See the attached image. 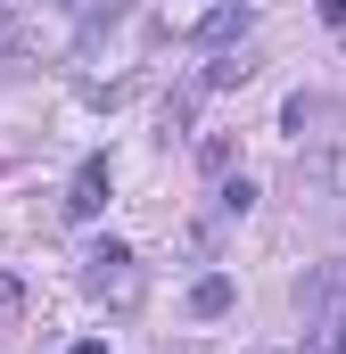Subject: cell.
Masks as SVG:
<instances>
[{"mask_svg": "<svg viewBox=\"0 0 346 354\" xmlns=\"http://www.w3.org/2000/svg\"><path fill=\"white\" fill-rule=\"evenodd\" d=\"M190 313H198V322H215V313H231V280H223V272H206V280L190 288Z\"/></svg>", "mask_w": 346, "mask_h": 354, "instance_id": "5", "label": "cell"}, {"mask_svg": "<svg viewBox=\"0 0 346 354\" xmlns=\"http://www.w3.org/2000/svg\"><path fill=\"white\" fill-rule=\"evenodd\" d=\"M248 206H256V181H248V174L223 181V214H248Z\"/></svg>", "mask_w": 346, "mask_h": 354, "instance_id": "8", "label": "cell"}, {"mask_svg": "<svg viewBox=\"0 0 346 354\" xmlns=\"http://www.w3.org/2000/svg\"><path fill=\"white\" fill-rule=\"evenodd\" d=\"M107 189H116L107 157H83V165H75V181H66V214H75V223H91V214L107 206Z\"/></svg>", "mask_w": 346, "mask_h": 354, "instance_id": "3", "label": "cell"}, {"mask_svg": "<svg viewBox=\"0 0 346 354\" xmlns=\"http://www.w3.org/2000/svg\"><path fill=\"white\" fill-rule=\"evenodd\" d=\"M248 25H256V17H248V0H215V8L198 17V33H190V41H198V50H231V41H248Z\"/></svg>", "mask_w": 346, "mask_h": 354, "instance_id": "2", "label": "cell"}, {"mask_svg": "<svg viewBox=\"0 0 346 354\" xmlns=\"http://www.w3.org/2000/svg\"><path fill=\"white\" fill-rule=\"evenodd\" d=\"M313 8H322V17H330V25H346V0H313Z\"/></svg>", "mask_w": 346, "mask_h": 354, "instance_id": "12", "label": "cell"}, {"mask_svg": "<svg viewBox=\"0 0 346 354\" xmlns=\"http://www.w3.org/2000/svg\"><path fill=\"white\" fill-rule=\"evenodd\" d=\"M75 354H107V346H99V338H83V346H75Z\"/></svg>", "mask_w": 346, "mask_h": 354, "instance_id": "13", "label": "cell"}, {"mask_svg": "<svg viewBox=\"0 0 346 354\" xmlns=\"http://www.w3.org/2000/svg\"><path fill=\"white\" fill-rule=\"evenodd\" d=\"M116 8H124V0H66V17H75V25H99V17H116Z\"/></svg>", "mask_w": 346, "mask_h": 354, "instance_id": "9", "label": "cell"}, {"mask_svg": "<svg viewBox=\"0 0 346 354\" xmlns=\"http://www.w3.org/2000/svg\"><path fill=\"white\" fill-rule=\"evenodd\" d=\"M322 346H330V354H346V313H330V322H322Z\"/></svg>", "mask_w": 346, "mask_h": 354, "instance_id": "10", "label": "cell"}, {"mask_svg": "<svg viewBox=\"0 0 346 354\" xmlns=\"http://www.w3.org/2000/svg\"><path fill=\"white\" fill-rule=\"evenodd\" d=\"M0 41H17V0H0Z\"/></svg>", "mask_w": 346, "mask_h": 354, "instance_id": "11", "label": "cell"}, {"mask_svg": "<svg viewBox=\"0 0 346 354\" xmlns=\"http://www.w3.org/2000/svg\"><path fill=\"white\" fill-rule=\"evenodd\" d=\"M297 305H305V313H322V322L346 313V272H313V280H297Z\"/></svg>", "mask_w": 346, "mask_h": 354, "instance_id": "4", "label": "cell"}, {"mask_svg": "<svg viewBox=\"0 0 346 354\" xmlns=\"http://www.w3.org/2000/svg\"><path fill=\"white\" fill-rule=\"evenodd\" d=\"M83 280H91V297H107V305H132V297H140V272H132V248H116V239H99V248H91L83 256Z\"/></svg>", "mask_w": 346, "mask_h": 354, "instance_id": "1", "label": "cell"}, {"mask_svg": "<svg viewBox=\"0 0 346 354\" xmlns=\"http://www.w3.org/2000/svg\"><path fill=\"white\" fill-rule=\"evenodd\" d=\"M17 313H25V280H8V272H0V338L17 330Z\"/></svg>", "mask_w": 346, "mask_h": 354, "instance_id": "7", "label": "cell"}, {"mask_svg": "<svg viewBox=\"0 0 346 354\" xmlns=\"http://www.w3.org/2000/svg\"><path fill=\"white\" fill-rule=\"evenodd\" d=\"M256 66H248V50H223L215 66H206V91H231V83H248Z\"/></svg>", "mask_w": 346, "mask_h": 354, "instance_id": "6", "label": "cell"}]
</instances>
